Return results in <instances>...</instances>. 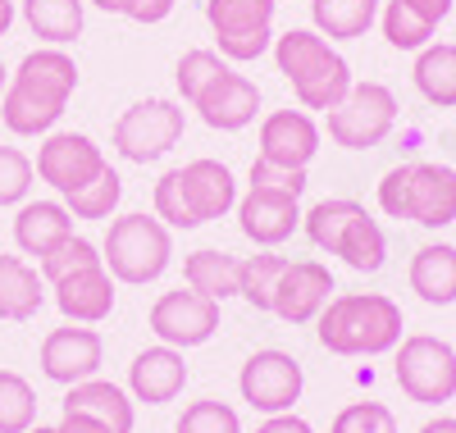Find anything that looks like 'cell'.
Listing matches in <instances>:
<instances>
[{
	"mask_svg": "<svg viewBox=\"0 0 456 433\" xmlns=\"http://www.w3.org/2000/svg\"><path fill=\"white\" fill-rule=\"evenodd\" d=\"M73 92H78V64H73V55H64L60 46L28 51L19 60V69L10 73L5 96H0V124L14 137H46V133H55Z\"/></svg>",
	"mask_w": 456,
	"mask_h": 433,
	"instance_id": "6da1fadb",
	"label": "cell"
},
{
	"mask_svg": "<svg viewBox=\"0 0 456 433\" xmlns=\"http://www.w3.org/2000/svg\"><path fill=\"white\" fill-rule=\"evenodd\" d=\"M320 347L333 356H384L402 342V306L384 292H342L320 310Z\"/></svg>",
	"mask_w": 456,
	"mask_h": 433,
	"instance_id": "7a4b0ae2",
	"label": "cell"
},
{
	"mask_svg": "<svg viewBox=\"0 0 456 433\" xmlns=\"http://www.w3.org/2000/svg\"><path fill=\"white\" fill-rule=\"evenodd\" d=\"M274 64L292 83L301 110H320V114L342 105V96L356 83L352 64L342 60L333 51V42H324L315 28H292V32L274 37Z\"/></svg>",
	"mask_w": 456,
	"mask_h": 433,
	"instance_id": "3957f363",
	"label": "cell"
},
{
	"mask_svg": "<svg viewBox=\"0 0 456 433\" xmlns=\"http://www.w3.org/2000/svg\"><path fill=\"white\" fill-rule=\"evenodd\" d=\"M301 228H306L311 247L338 256L356 274H379L388 265L384 228H379V219L361 201H352V196H329V201L311 206L306 215H301Z\"/></svg>",
	"mask_w": 456,
	"mask_h": 433,
	"instance_id": "277c9868",
	"label": "cell"
},
{
	"mask_svg": "<svg viewBox=\"0 0 456 433\" xmlns=\"http://www.w3.org/2000/svg\"><path fill=\"white\" fill-rule=\"evenodd\" d=\"M101 260L114 274V283L146 288L169 269L174 233L156 215H119V219H110V233L101 242Z\"/></svg>",
	"mask_w": 456,
	"mask_h": 433,
	"instance_id": "5b68a950",
	"label": "cell"
},
{
	"mask_svg": "<svg viewBox=\"0 0 456 433\" xmlns=\"http://www.w3.org/2000/svg\"><path fill=\"white\" fill-rule=\"evenodd\" d=\"M393 379L415 406H447L456 397V347L434 333H411L397 342Z\"/></svg>",
	"mask_w": 456,
	"mask_h": 433,
	"instance_id": "8992f818",
	"label": "cell"
},
{
	"mask_svg": "<svg viewBox=\"0 0 456 433\" xmlns=\"http://www.w3.org/2000/svg\"><path fill=\"white\" fill-rule=\"evenodd\" d=\"M329 124V142L342 151H374L393 128H397V96L384 83H352V92L342 96V105H333L324 114Z\"/></svg>",
	"mask_w": 456,
	"mask_h": 433,
	"instance_id": "52a82bcc",
	"label": "cell"
},
{
	"mask_svg": "<svg viewBox=\"0 0 456 433\" xmlns=\"http://www.w3.org/2000/svg\"><path fill=\"white\" fill-rule=\"evenodd\" d=\"M183 128H187L183 105L165 101V96H151V101L128 105L119 119H114V151H119L128 165H151L183 142Z\"/></svg>",
	"mask_w": 456,
	"mask_h": 433,
	"instance_id": "ba28073f",
	"label": "cell"
},
{
	"mask_svg": "<svg viewBox=\"0 0 456 433\" xmlns=\"http://www.w3.org/2000/svg\"><path fill=\"white\" fill-rule=\"evenodd\" d=\"M274 10L279 0H206L219 55L233 64H251L265 51H274Z\"/></svg>",
	"mask_w": 456,
	"mask_h": 433,
	"instance_id": "9c48e42d",
	"label": "cell"
},
{
	"mask_svg": "<svg viewBox=\"0 0 456 433\" xmlns=\"http://www.w3.org/2000/svg\"><path fill=\"white\" fill-rule=\"evenodd\" d=\"M238 392L242 402L260 415H283L301 402V392H306V370H301L297 356L279 347H265V351H251L242 374H238Z\"/></svg>",
	"mask_w": 456,
	"mask_h": 433,
	"instance_id": "30bf717a",
	"label": "cell"
},
{
	"mask_svg": "<svg viewBox=\"0 0 456 433\" xmlns=\"http://www.w3.org/2000/svg\"><path fill=\"white\" fill-rule=\"evenodd\" d=\"M105 151L87 137V133H46L37 146V178L46 187H55L60 196L83 192L87 183H96L105 174Z\"/></svg>",
	"mask_w": 456,
	"mask_h": 433,
	"instance_id": "8fae6325",
	"label": "cell"
},
{
	"mask_svg": "<svg viewBox=\"0 0 456 433\" xmlns=\"http://www.w3.org/2000/svg\"><path fill=\"white\" fill-rule=\"evenodd\" d=\"M151 333H156L165 347H178V351L201 347L219 333V301H210L192 288L187 292L174 288L151 306Z\"/></svg>",
	"mask_w": 456,
	"mask_h": 433,
	"instance_id": "7c38bea8",
	"label": "cell"
},
{
	"mask_svg": "<svg viewBox=\"0 0 456 433\" xmlns=\"http://www.w3.org/2000/svg\"><path fill=\"white\" fill-rule=\"evenodd\" d=\"M101 356H105V342H101L96 329H87V324H60L42 342V374L51 383H60V388H73L83 379H96Z\"/></svg>",
	"mask_w": 456,
	"mask_h": 433,
	"instance_id": "4fadbf2b",
	"label": "cell"
},
{
	"mask_svg": "<svg viewBox=\"0 0 456 433\" xmlns=\"http://www.w3.org/2000/svg\"><path fill=\"white\" fill-rule=\"evenodd\" d=\"M333 274L329 265L320 260H288L283 279L274 288V301H270V315H279L283 324H311L320 320V310L333 301Z\"/></svg>",
	"mask_w": 456,
	"mask_h": 433,
	"instance_id": "5bb4252c",
	"label": "cell"
},
{
	"mask_svg": "<svg viewBox=\"0 0 456 433\" xmlns=\"http://www.w3.org/2000/svg\"><path fill=\"white\" fill-rule=\"evenodd\" d=\"M238 228L247 242L274 251L301 228V201L297 196H283V192L247 187V196H238Z\"/></svg>",
	"mask_w": 456,
	"mask_h": 433,
	"instance_id": "9a60e30c",
	"label": "cell"
},
{
	"mask_svg": "<svg viewBox=\"0 0 456 433\" xmlns=\"http://www.w3.org/2000/svg\"><path fill=\"white\" fill-rule=\"evenodd\" d=\"M320 155V128L306 110H274L260 119V160L283 169H311Z\"/></svg>",
	"mask_w": 456,
	"mask_h": 433,
	"instance_id": "2e32d148",
	"label": "cell"
},
{
	"mask_svg": "<svg viewBox=\"0 0 456 433\" xmlns=\"http://www.w3.org/2000/svg\"><path fill=\"white\" fill-rule=\"evenodd\" d=\"M192 110L201 114V124L215 128V133H242L247 124H256V114H260V87L251 83L247 73L224 69L215 83L192 101Z\"/></svg>",
	"mask_w": 456,
	"mask_h": 433,
	"instance_id": "e0dca14e",
	"label": "cell"
},
{
	"mask_svg": "<svg viewBox=\"0 0 456 433\" xmlns=\"http://www.w3.org/2000/svg\"><path fill=\"white\" fill-rule=\"evenodd\" d=\"M174 174H178L183 201H187V210H192L197 228L224 219L228 210H238V178H233V169H228V165L201 155V160H187V165L174 169Z\"/></svg>",
	"mask_w": 456,
	"mask_h": 433,
	"instance_id": "ac0fdd59",
	"label": "cell"
},
{
	"mask_svg": "<svg viewBox=\"0 0 456 433\" xmlns=\"http://www.w3.org/2000/svg\"><path fill=\"white\" fill-rule=\"evenodd\" d=\"M183 388H187V361H183L178 347L156 342V347H146V351L133 356V365H128V397L133 402L165 406Z\"/></svg>",
	"mask_w": 456,
	"mask_h": 433,
	"instance_id": "d6986e66",
	"label": "cell"
},
{
	"mask_svg": "<svg viewBox=\"0 0 456 433\" xmlns=\"http://www.w3.org/2000/svg\"><path fill=\"white\" fill-rule=\"evenodd\" d=\"M406 219L420 228H447L456 224V169L452 165H411L406 183Z\"/></svg>",
	"mask_w": 456,
	"mask_h": 433,
	"instance_id": "ffe728a7",
	"label": "cell"
},
{
	"mask_svg": "<svg viewBox=\"0 0 456 433\" xmlns=\"http://www.w3.org/2000/svg\"><path fill=\"white\" fill-rule=\"evenodd\" d=\"M55 288V306L64 315V324H101L110 320L114 310V274L105 265H92V269H78L69 279L51 283Z\"/></svg>",
	"mask_w": 456,
	"mask_h": 433,
	"instance_id": "44dd1931",
	"label": "cell"
},
{
	"mask_svg": "<svg viewBox=\"0 0 456 433\" xmlns=\"http://www.w3.org/2000/svg\"><path fill=\"white\" fill-rule=\"evenodd\" d=\"M64 415H87V420L105 424L110 433H133L137 402L110 379H83L64 392Z\"/></svg>",
	"mask_w": 456,
	"mask_h": 433,
	"instance_id": "7402d4cb",
	"label": "cell"
},
{
	"mask_svg": "<svg viewBox=\"0 0 456 433\" xmlns=\"http://www.w3.org/2000/svg\"><path fill=\"white\" fill-rule=\"evenodd\" d=\"M73 238V215L64 201H23L14 215V242L23 256L46 260L60 242Z\"/></svg>",
	"mask_w": 456,
	"mask_h": 433,
	"instance_id": "603a6c76",
	"label": "cell"
},
{
	"mask_svg": "<svg viewBox=\"0 0 456 433\" xmlns=\"http://www.w3.org/2000/svg\"><path fill=\"white\" fill-rule=\"evenodd\" d=\"M411 292L425 306H456V247L452 242H425L411 256Z\"/></svg>",
	"mask_w": 456,
	"mask_h": 433,
	"instance_id": "cb8c5ba5",
	"label": "cell"
},
{
	"mask_svg": "<svg viewBox=\"0 0 456 433\" xmlns=\"http://www.w3.org/2000/svg\"><path fill=\"white\" fill-rule=\"evenodd\" d=\"M46 306V279L23 256H0V320L28 324Z\"/></svg>",
	"mask_w": 456,
	"mask_h": 433,
	"instance_id": "d4e9b609",
	"label": "cell"
},
{
	"mask_svg": "<svg viewBox=\"0 0 456 433\" xmlns=\"http://www.w3.org/2000/svg\"><path fill=\"white\" fill-rule=\"evenodd\" d=\"M87 0H23V23L32 28L37 42H46V46H69V42H78L83 37V14Z\"/></svg>",
	"mask_w": 456,
	"mask_h": 433,
	"instance_id": "484cf974",
	"label": "cell"
},
{
	"mask_svg": "<svg viewBox=\"0 0 456 433\" xmlns=\"http://www.w3.org/2000/svg\"><path fill=\"white\" fill-rule=\"evenodd\" d=\"M411 83L429 105L456 110V46L452 42H429L425 51H415Z\"/></svg>",
	"mask_w": 456,
	"mask_h": 433,
	"instance_id": "4316f807",
	"label": "cell"
},
{
	"mask_svg": "<svg viewBox=\"0 0 456 433\" xmlns=\"http://www.w3.org/2000/svg\"><path fill=\"white\" fill-rule=\"evenodd\" d=\"M238 279H242V260L238 256H228V251H192L183 260V283L210 297V301H228V297H238Z\"/></svg>",
	"mask_w": 456,
	"mask_h": 433,
	"instance_id": "83f0119b",
	"label": "cell"
},
{
	"mask_svg": "<svg viewBox=\"0 0 456 433\" xmlns=\"http://www.w3.org/2000/svg\"><path fill=\"white\" fill-rule=\"evenodd\" d=\"M379 19V0H311V23L324 42H356Z\"/></svg>",
	"mask_w": 456,
	"mask_h": 433,
	"instance_id": "f1b7e54d",
	"label": "cell"
},
{
	"mask_svg": "<svg viewBox=\"0 0 456 433\" xmlns=\"http://www.w3.org/2000/svg\"><path fill=\"white\" fill-rule=\"evenodd\" d=\"M283 269H288V256H279V251L247 256V260H242V279H238V297H242L247 306H256V310H270Z\"/></svg>",
	"mask_w": 456,
	"mask_h": 433,
	"instance_id": "f546056e",
	"label": "cell"
},
{
	"mask_svg": "<svg viewBox=\"0 0 456 433\" xmlns=\"http://www.w3.org/2000/svg\"><path fill=\"white\" fill-rule=\"evenodd\" d=\"M379 28H384V37H388V46L393 51H425L429 42H434V23L429 19H420L406 0H388L384 10H379Z\"/></svg>",
	"mask_w": 456,
	"mask_h": 433,
	"instance_id": "4dcf8cb0",
	"label": "cell"
},
{
	"mask_svg": "<svg viewBox=\"0 0 456 433\" xmlns=\"http://www.w3.org/2000/svg\"><path fill=\"white\" fill-rule=\"evenodd\" d=\"M37 424V392L23 374L0 370V433H28Z\"/></svg>",
	"mask_w": 456,
	"mask_h": 433,
	"instance_id": "1f68e13d",
	"label": "cell"
},
{
	"mask_svg": "<svg viewBox=\"0 0 456 433\" xmlns=\"http://www.w3.org/2000/svg\"><path fill=\"white\" fill-rule=\"evenodd\" d=\"M119 196H124V178L105 165V174H101L96 183H87L83 192L64 196V206H69L73 219H105V224H110L114 206H119Z\"/></svg>",
	"mask_w": 456,
	"mask_h": 433,
	"instance_id": "d6a6232c",
	"label": "cell"
},
{
	"mask_svg": "<svg viewBox=\"0 0 456 433\" xmlns=\"http://www.w3.org/2000/svg\"><path fill=\"white\" fill-rule=\"evenodd\" d=\"M228 69V60L219 55V51H206V46H197V51H187L183 60H178V69H174V83H178V96L192 105L215 78Z\"/></svg>",
	"mask_w": 456,
	"mask_h": 433,
	"instance_id": "836d02e7",
	"label": "cell"
},
{
	"mask_svg": "<svg viewBox=\"0 0 456 433\" xmlns=\"http://www.w3.org/2000/svg\"><path fill=\"white\" fill-rule=\"evenodd\" d=\"M174 433H242V420H238V411L228 402L206 397V402H192L178 415Z\"/></svg>",
	"mask_w": 456,
	"mask_h": 433,
	"instance_id": "e575fe53",
	"label": "cell"
},
{
	"mask_svg": "<svg viewBox=\"0 0 456 433\" xmlns=\"http://www.w3.org/2000/svg\"><path fill=\"white\" fill-rule=\"evenodd\" d=\"M92 265H105V260H101V247L73 233L69 242H60V247L42 260V279H46V283H60V279H69V274L92 269Z\"/></svg>",
	"mask_w": 456,
	"mask_h": 433,
	"instance_id": "d590c367",
	"label": "cell"
},
{
	"mask_svg": "<svg viewBox=\"0 0 456 433\" xmlns=\"http://www.w3.org/2000/svg\"><path fill=\"white\" fill-rule=\"evenodd\" d=\"M329 433H397V415L384 402H352L333 415Z\"/></svg>",
	"mask_w": 456,
	"mask_h": 433,
	"instance_id": "8d00e7d4",
	"label": "cell"
},
{
	"mask_svg": "<svg viewBox=\"0 0 456 433\" xmlns=\"http://www.w3.org/2000/svg\"><path fill=\"white\" fill-rule=\"evenodd\" d=\"M32 160L19 146H0V210L5 206H23L32 192Z\"/></svg>",
	"mask_w": 456,
	"mask_h": 433,
	"instance_id": "74e56055",
	"label": "cell"
},
{
	"mask_svg": "<svg viewBox=\"0 0 456 433\" xmlns=\"http://www.w3.org/2000/svg\"><path fill=\"white\" fill-rule=\"evenodd\" d=\"M251 187L283 192V196H297V201H301V192H306V169H283V165H270V160H260V155H256Z\"/></svg>",
	"mask_w": 456,
	"mask_h": 433,
	"instance_id": "f35d334b",
	"label": "cell"
},
{
	"mask_svg": "<svg viewBox=\"0 0 456 433\" xmlns=\"http://www.w3.org/2000/svg\"><path fill=\"white\" fill-rule=\"evenodd\" d=\"M406 183H411V165L388 169L384 183H379V210L388 219H406Z\"/></svg>",
	"mask_w": 456,
	"mask_h": 433,
	"instance_id": "ab89813d",
	"label": "cell"
},
{
	"mask_svg": "<svg viewBox=\"0 0 456 433\" xmlns=\"http://www.w3.org/2000/svg\"><path fill=\"white\" fill-rule=\"evenodd\" d=\"M174 5H178V0H133V5H128V14L124 19H133V23H165L169 14H174Z\"/></svg>",
	"mask_w": 456,
	"mask_h": 433,
	"instance_id": "60d3db41",
	"label": "cell"
},
{
	"mask_svg": "<svg viewBox=\"0 0 456 433\" xmlns=\"http://www.w3.org/2000/svg\"><path fill=\"white\" fill-rule=\"evenodd\" d=\"M256 433H315L311 420H301L297 411H283V415H265L256 424Z\"/></svg>",
	"mask_w": 456,
	"mask_h": 433,
	"instance_id": "b9f144b4",
	"label": "cell"
},
{
	"mask_svg": "<svg viewBox=\"0 0 456 433\" xmlns=\"http://www.w3.org/2000/svg\"><path fill=\"white\" fill-rule=\"evenodd\" d=\"M406 5H411L415 14H420V19H429L434 28H438V23L452 14V0H406Z\"/></svg>",
	"mask_w": 456,
	"mask_h": 433,
	"instance_id": "7bdbcfd3",
	"label": "cell"
},
{
	"mask_svg": "<svg viewBox=\"0 0 456 433\" xmlns=\"http://www.w3.org/2000/svg\"><path fill=\"white\" fill-rule=\"evenodd\" d=\"M55 433H110V429L96 424V420H87V415H60Z\"/></svg>",
	"mask_w": 456,
	"mask_h": 433,
	"instance_id": "ee69618b",
	"label": "cell"
},
{
	"mask_svg": "<svg viewBox=\"0 0 456 433\" xmlns=\"http://www.w3.org/2000/svg\"><path fill=\"white\" fill-rule=\"evenodd\" d=\"M420 433H456V415H434L420 424Z\"/></svg>",
	"mask_w": 456,
	"mask_h": 433,
	"instance_id": "f6af8a7d",
	"label": "cell"
},
{
	"mask_svg": "<svg viewBox=\"0 0 456 433\" xmlns=\"http://www.w3.org/2000/svg\"><path fill=\"white\" fill-rule=\"evenodd\" d=\"M87 5H96V10H105V14H128L133 0H87Z\"/></svg>",
	"mask_w": 456,
	"mask_h": 433,
	"instance_id": "bcb514c9",
	"label": "cell"
},
{
	"mask_svg": "<svg viewBox=\"0 0 456 433\" xmlns=\"http://www.w3.org/2000/svg\"><path fill=\"white\" fill-rule=\"evenodd\" d=\"M10 23H14V5H0V37L10 32Z\"/></svg>",
	"mask_w": 456,
	"mask_h": 433,
	"instance_id": "7dc6e473",
	"label": "cell"
},
{
	"mask_svg": "<svg viewBox=\"0 0 456 433\" xmlns=\"http://www.w3.org/2000/svg\"><path fill=\"white\" fill-rule=\"evenodd\" d=\"M5 83H10V69L0 64V96H5Z\"/></svg>",
	"mask_w": 456,
	"mask_h": 433,
	"instance_id": "c3c4849f",
	"label": "cell"
},
{
	"mask_svg": "<svg viewBox=\"0 0 456 433\" xmlns=\"http://www.w3.org/2000/svg\"><path fill=\"white\" fill-rule=\"evenodd\" d=\"M28 433H55V429H46V424H32Z\"/></svg>",
	"mask_w": 456,
	"mask_h": 433,
	"instance_id": "681fc988",
	"label": "cell"
},
{
	"mask_svg": "<svg viewBox=\"0 0 456 433\" xmlns=\"http://www.w3.org/2000/svg\"><path fill=\"white\" fill-rule=\"evenodd\" d=\"M0 5H14V0H0Z\"/></svg>",
	"mask_w": 456,
	"mask_h": 433,
	"instance_id": "f907efd6",
	"label": "cell"
}]
</instances>
